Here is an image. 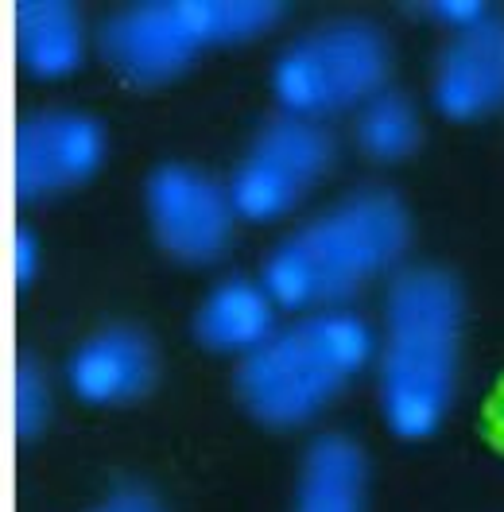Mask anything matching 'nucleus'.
<instances>
[{"mask_svg": "<svg viewBox=\"0 0 504 512\" xmlns=\"http://www.w3.org/2000/svg\"><path fill=\"white\" fill-rule=\"evenodd\" d=\"M408 241L411 222L400 194L361 187L284 237L264 260L260 284L280 311H334L396 268Z\"/></svg>", "mask_w": 504, "mask_h": 512, "instance_id": "nucleus-1", "label": "nucleus"}, {"mask_svg": "<svg viewBox=\"0 0 504 512\" xmlns=\"http://www.w3.org/2000/svg\"><path fill=\"white\" fill-rule=\"evenodd\" d=\"M462 291L439 268H408L384 299L377 338L380 412L396 439H431L454 404Z\"/></svg>", "mask_w": 504, "mask_h": 512, "instance_id": "nucleus-2", "label": "nucleus"}, {"mask_svg": "<svg viewBox=\"0 0 504 512\" xmlns=\"http://www.w3.org/2000/svg\"><path fill=\"white\" fill-rule=\"evenodd\" d=\"M377 357L373 326L346 307L315 311L237 365V400L256 423L295 431L315 423Z\"/></svg>", "mask_w": 504, "mask_h": 512, "instance_id": "nucleus-3", "label": "nucleus"}, {"mask_svg": "<svg viewBox=\"0 0 504 512\" xmlns=\"http://www.w3.org/2000/svg\"><path fill=\"white\" fill-rule=\"evenodd\" d=\"M284 8L268 0H152L117 12L97 51L105 66L140 90H156L183 78L210 47H233L268 35Z\"/></svg>", "mask_w": 504, "mask_h": 512, "instance_id": "nucleus-4", "label": "nucleus"}, {"mask_svg": "<svg viewBox=\"0 0 504 512\" xmlns=\"http://www.w3.org/2000/svg\"><path fill=\"white\" fill-rule=\"evenodd\" d=\"M392 70L388 39L361 20L322 24L299 35L272 66V94L287 117L326 121L384 94Z\"/></svg>", "mask_w": 504, "mask_h": 512, "instance_id": "nucleus-5", "label": "nucleus"}, {"mask_svg": "<svg viewBox=\"0 0 504 512\" xmlns=\"http://www.w3.org/2000/svg\"><path fill=\"white\" fill-rule=\"evenodd\" d=\"M109 156L105 125L90 113L47 109L16 125L12 187L20 202H47L90 183Z\"/></svg>", "mask_w": 504, "mask_h": 512, "instance_id": "nucleus-6", "label": "nucleus"}, {"mask_svg": "<svg viewBox=\"0 0 504 512\" xmlns=\"http://www.w3.org/2000/svg\"><path fill=\"white\" fill-rule=\"evenodd\" d=\"M148 222L156 245L179 264H214L233 241V206L218 179L187 163H167L148 179Z\"/></svg>", "mask_w": 504, "mask_h": 512, "instance_id": "nucleus-7", "label": "nucleus"}, {"mask_svg": "<svg viewBox=\"0 0 504 512\" xmlns=\"http://www.w3.org/2000/svg\"><path fill=\"white\" fill-rule=\"evenodd\" d=\"M156 346L136 326H105L66 361V388L86 408H125L156 384Z\"/></svg>", "mask_w": 504, "mask_h": 512, "instance_id": "nucleus-8", "label": "nucleus"}, {"mask_svg": "<svg viewBox=\"0 0 504 512\" xmlns=\"http://www.w3.org/2000/svg\"><path fill=\"white\" fill-rule=\"evenodd\" d=\"M435 109L446 121H481L504 109V20L458 32L435 66Z\"/></svg>", "mask_w": 504, "mask_h": 512, "instance_id": "nucleus-9", "label": "nucleus"}, {"mask_svg": "<svg viewBox=\"0 0 504 512\" xmlns=\"http://www.w3.org/2000/svg\"><path fill=\"white\" fill-rule=\"evenodd\" d=\"M280 307L272 303V295L264 291L260 280H221L210 291L194 315V338L210 353L225 357H249L256 353L280 326Z\"/></svg>", "mask_w": 504, "mask_h": 512, "instance_id": "nucleus-10", "label": "nucleus"}, {"mask_svg": "<svg viewBox=\"0 0 504 512\" xmlns=\"http://www.w3.org/2000/svg\"><path fill=\"white\" fill-rule=\"evenodd\" d=\"M369 462L349 435H322L303 454L291 512H365Z\"/></svg>", "mask_w": 504, "mask_h": 512, "instance_id": "nucleus-11", "label": "nucleus"}, {"mask_svg": "<svg viewBox=\"0 0 504 512\" xmlns=\"http://www.w3.org/2000/svg\"><path fill=\"white\" fill-rule=\"evenodd\" d=\"M16 59L43 82L74 74L86 63V24L78 8L63 0H24L16 8Z\"/></svg>", "mask_w": 504, "mask_h": 512, "instance_id": "nucleus-12", "label": "nucleus"}, {"mask_svg": "<svg viewBox=\"0 0 504 512\" xmlns=\"http://www.w3.org/2000/svg\"><path fill=\"white\" fill-rule=\"evenodd\" d=\"M249 156L272 163L276 171H284L287 179H295L303 191H311L318 179L334 167V136L318 121L303 117H272L268 125L256 132Z\"/></svg>", "mask_w": 504, "mask_h": 512, "instance_id": "nucleus-13", "label": "nucleus"}, {"mask_svg": "<svg viewBox=\"0 0 504 512\" xmlns=\"http://www.w3.org/2000/svg\"><path fill=\"white\" fill-rule=\"evenodd\" d=\"M423 140L419 113L408 97L400 94H377L357 109V148L377 163H400Z\"/></svg>", "mask_w": 504, "mask_h": 512, "instance_id": "nucleus-14", "label": "nucleus"}, {"mask_svg": "<svg viewBox=\"0 0 504 512\" xmlns=\"http://www.w3.org/2000/svg\"><path fill=\"white\" fill-rule=\"evenodd\" d=\"M51 412H55V388L47 381L43 365L32 361V357H20L16 373H12V423H16V435L35 439L47 427Z\"/></svg>", "mask_w": 504, "mask_h": 512, "instance_id": "nucleus-15", "label": "nucleus"}, {"mask_svg": "<svg viewBox=\"0 0 504 512\" xmlns=\"http://www.w3.org/2000/svg\"><path fill=\"white\" fill-rule=\"evenodd\" d=\"M427 12H431L435 20H442L446 28H454V32H470L481 20L493 16V12H489L485 4H477V0H435V4H427Z\"/></svg>", "mask_w": 504, "mask_h": 512, "instance_id": "nucleus-16", "label": "nucleus"}, {"mask_svg": "<svg viewBox=\"0 0 504 512\" xmlns=\"http://www.w3.org/2000/svg\"><path fill=\"white\" fill-rule=\"evenodd\" d=\"M94 512H167L159 505L156 493H148V489H140V485H121V489H113Z\"/></svg>", "mask_w": 504, "mask_h": 512, "instance_id": "nucleus-17", "label": "nucleus"}, {"mask_svg": "<svg viewBox=\"0 0 504 512\" xmlns=\"http://www.w3.org/2000/svg\"><path fill=\"white\" fill-rule=\"evenodd\" d=\"M12 272H16V288H28L39 276V241L32 229H16L12 241Z\"/></svg>", "mask_w": 504, "mask_h": 512, "instance_id": "nucleus-18", "label": "nucleus"}, {"mask_svg": "<svg viewBox=\"0 0 504 512\" xmlns=\"http://www.w3.org/2000/svg\"><path fill=\"white\" fill-rule=\"evenodd\" d=\"M501 423H504V408H501Z\"/></svg>", "mask_w": 504, "mask_h": 512, "instance_id": "nucleus-19", "label": "nucleus"}]
</instances>
